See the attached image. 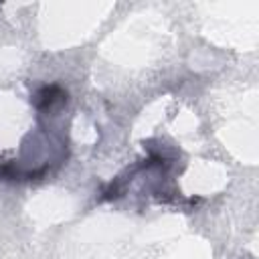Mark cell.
<instances>
[{
  "label": "cell",
  "mask_w": 259,
  "mask_h": 259,
  "mask_svg": "<svg viewBox=\"0 0 259 259\" xmlns=\"http://www.w3.org/2000/svg\"><path fill=\"white\" fill-rule=\"evenodd\" d=\"M34 107L36 109H51L63 101H67V91L59 85H47V87H40L36 93H34Z\"/></svg>",
  "instance_id": "1"
}]
</instances>
